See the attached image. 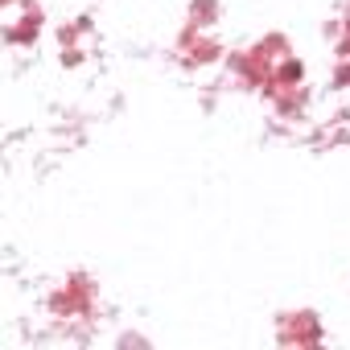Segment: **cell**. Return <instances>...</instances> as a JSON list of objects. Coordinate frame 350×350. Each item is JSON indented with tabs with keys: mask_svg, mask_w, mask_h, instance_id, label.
Instances as JSON below:
<instances>
[{
	"mask_svg": "<svg viewBox=\"0 0 350 350\" xmlns=\"http://www.w3.org/2000/svg\"><path fill=\"white\" fill-rule=\"evenodd\" d=\"M178 62L182 66H190V70H206V66H215V62H223V42L211 33V29H198V25H182V33H178Z\"/></svg>",
	"mask_w": 350,
	"mask_h": 350,
	"instance_id": "6da1fadb",
	"label": "cell"
},
{
	"mask_svg": "<svg viewBox=\"0 0 350 350\" xmlns=\"http://www.w3.org/2000/svg\"><path fill=\"white\" fill-rule=\"evenodd\" d=\"M50 313L62 317V321H70V317H91V313H95V284H91V276H83V272L66 276V280L50 293Z\"/></svg>",
	"mask_w": 350,
	"mask_h": 350,
	"instance_id": "7a4b0ae2",
	"label": "cell"
},
{
	"mask_svg": "<svg viewBox=\"0 0 350 350\" xmlns=\"http://www.w3.org/2000/svg\"><path fill=\"white\" fill-rule=\"evenodd\" d=\"M325 338L321 321L313 309H297V313H280L276 321V342L280 346H317Z\"/></svg>",
	"mask_w": 350,
	"mask_h": 350,
	"instance_id": "3957f363",
	"label": "cell"
},
{
	"mask_svg": "<svg viewBox=\"0 0 350 350\" xmlns=\"http://www.w3.org/2000/svg\"><path fill=\"white\" fill-rule=\"evenodd\" d=\"M42 29H46L42 5H38V0H25L21 9H13V17H9V25H5V42H9L13 50H25V46H33V42L42 38Z\"/></svg>",
	"mask_w": 350,
	"mask_h": 350,
	"instance_id": "277c9868",
	"label": "cell"
},
{
	"mask_svg": "<svg viewBox=\"0 0 350 350\" xmlns=\"http://www.w3.org/2000/svg\"><path fill=\"white\" fill-rule=\"evenodd\" d=\"M272 87H305V62L297 54H284L272 70Z\"/></svg>",
	"mask_w": 350,
	"mask_h": 350,
	"instance_id": "5b68a950",
	"label": "cell"
},
{
	"mask_svg": "<svg viewBox=\"0 0 350 350\" xmlns=\"http://www.w3.org/2000/svg\"><path fill=\"white\" fill-rule=\"evenodd\" d=\"M219 17H223V5L219 0H190V25H198V29H215L219 25Z\"/></svg>",
	"mask_w": 350,
	"mask_h": 350,
	"instance_id": "8992f818",
	"label": "cell"
},
{
	"mask_svg": "<svg viewBox=\"0 0 350 350\" xmlns=\"http://www.w3.org/2000/svg\"><path fill=\"white\" fill-rule=\"evenodd\" d=\"M329 83L338 91H350V58H334V70H329Z\"/></svg>",
	"mask_w": 350,
	"mask_h": 350,
	"instance_id": "52a82bcc",
	"label": "cell"
},
{
	"mask_svg": "<svg viewBox=\"0 0 350 350\" xmlns=\"http://www.w3.org/2000/svg\"><path fill=\"white\" fill-rule=\"evenodd\" d=\"M334 58H350V13L342 17V38L334 42Z\"/></svg>",
	"mask_w": 350,
	"mask_h": 350,
	"instance_id": "ba28073f",
	"label": "cell"
},
{
	"mask_svg": "<svg viewBox=\"0 0 350 350\" xmlns=\"http://www.w3.org/2000/svg\"><path fill=\"white\" fill-rule=\"evenodd\" d=\"M0 5H5V9L13 13V9H21V5H25V0H0Z\"/></svg>",
	"mask_w": 350,
	"mask_h": 350,
	"instance_id": "9c48e42d",
	"label": "cell"
}]
</instances>
